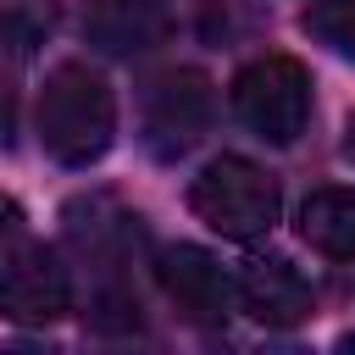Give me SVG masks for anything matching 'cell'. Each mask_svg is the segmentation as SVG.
Returning <instances> with one entry per match:
<instances>
[{
  "label": "cell",
  "mask_w": 355,
  "mask_h": 355,
  "mask_svg": "<svg viewBox=\"0 0 355 355\" xmlns=\"http://www.w3.org/2000/svg\"><path fill=\"white\" fill-rule=\"evenodd\" d=\"M300 239L327 261H355V189H316L300 205Z\"/></svg>",
  "instance_id": "9"
},
{
  "label": "cell",
  "mask_w": 355,
  "mask_h": 355,
  "mask_svg": "<svg viewBox=\"0 0 355 355\" xmlns=\"http://www.w3.org/2000/svg\"><path fill=\"white\" fill-rule=\"evenodd\" d=\"M344 155L355 161V116H349V128H344Z\"/></svg>",
  "instance_id": "12"
},
{
  "label": "cell",
  "mask_w": 355,
  "mask_h": 355,
  "mask_svg": "<svg viewBox=\"0 0 355 355\" xmlns=\"http://www.w3.org/2000/svg\"><path fill=\"white\" fill-rule=\"evenodd\" d=\"M239 122L266 144H294L311 122V72L294 55H255L233 78Z\"/></svg>",
  "instance_id": "3"
},
{
  "label": "cell",
  "mask_w": 355,
  "mask_h": 355,
  "mask_svg": "<svg viewBox=\"0 0 355 355\" xmlns=\"http://www.w3.org/2000/svg\"><path fill=\"white\" fill-rule=\"evenodd\" d=\"M305 33L327 44L333 55L355 61V0H311L305 6Z\"/></svg>",
  "instance_id": "10"
},
{
  "label": "cell",
  "mask_w": 355,
  "mask_h": 355,
  "mask_svg": "<svg viewBox=\"0 0 355 355\" xmlns=\"http://www.w3.org/2000/svg\"><path fill=\"white\" fill-rule=\"evenodd\" d=\"M116 139V100L100 72L61 61L39 89V144L61 166H94Z\"/></svg>",
  "instance_id": "1"
},
{
  "label": "cell",
  "mask_w": 355,
  "mask_h": 355,
  "mask_svg": "<svg viewBox=\"0 0 355 355\" xmlns=\"http://www.w3.org/2000/svg\"><path fill=\"white\" fill-rule=\"evenodd\" d=\"M189 211L222 239H261V233H272L283 194H277V178H266L255 161L216 155L189 183Z\"/></svg>",
  "instance_id": "2"
},
{
  "label": "cell",
  "mask_w": 355,
  "mask_h": 355,
  "mask_svg": "<svg viewBox=\"0 0 355 355\" xmlns=\"http://www.w3.org/2000/svg\"><path fill=\"white\" fill-rule=\"evenodd\" d=\"M72 311V277L44 244H22L0 261V316L6 322H61Z\"/></svg>",
  "instance_id": "5"
},
{
  "label": "cell",
  "mask_w": 355,
  "mask_h": 355,
  "mask_svg": "<svg viewBox=\"0 0 355 355\" xmlns=\"http://www.w3.org/2000/svg\"><path fill=\"white\" fill-rule=\"evenodd\" d=\"M233 294H239V305H244L261 327H300V322L316 311L311 283H305L300 266H288L283 255H272V261H250V266L239 272Z\"/></svg>",
  "instance_id": "7"
},
{
  "label": "cell",
  "mask_w": 355,
  "mask_h": 355,
  "mask_svg": "<svg viewBox=\"0 0 355 355\" xmlns=\"http://www.w3.org/2000/svg\"><path fill=\"white\" fill-rule=\"evenodd\" d=\"M161 288H166V300L189 316V322H200V327H211V322H222L233 305H239V294H233V277L205 255V250H194V244H172V250H161Z\"/></svg>",
  "instance_id": "6"
},
{
  "label": "cell",
  "mask_w": 355,
  "mask_h": 355,
  "mask_svg": "<svg viewBox=\"0 0 355 355\" xmlns=\"http://www.w3.org/2000/svg\"><path fill=\"white\" fill-rule=\"evenodd\" d=\"M22 239V205L11 194H0V250H11Z\"/></svg>",
  "instance_id": "11"
},
{
  "label": "cell",
  "mask_w": 355,
  "mask_h": 355,
  "mask_svg": "<svg viewBox=\"0 0 355 355\" xmlns=\"http://www.w3.org/2000/svg\"><path fill=\"white\" fill-rule=\"evenodd\" d=\"M83 33L105 55H139L166 39V11H161V0H89Z\"/></svg>",
  "instance_id": "8"
},
{
  "label": "cell",
  "mask_w": 355,
  "mask_h": 355,
  "mask_svg": "<svg viewBox=\"0 0 355 355\" xmlns=\"http://www.w3.org/2000/svg\"><path fill=\"white\" fill-rule=\"evenodd\" d=\"M211 116H216L211 78L194 72V67H178V72L155 78L150 94H144V144L155 155H183L189 144L205 139Z\"/></svg>",
  "instance_id": "4"
}]
</instances>
